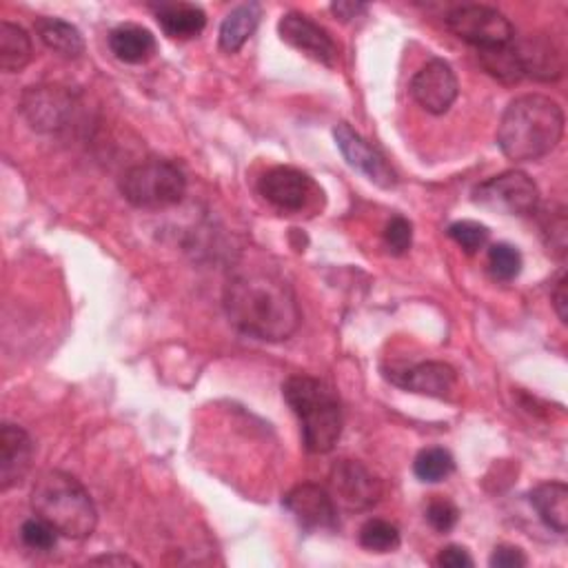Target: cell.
<instances>
[{
  "mask_svg": "<svg viewBox=\"0 0 568 568\" xmlns=\"http://www.w3.org/2000/svg\"><path fill=\"white\" fill-rule=\"evenodd\" d=\"M225 311L238 331L265 342L289 340L302 320L291 285L265 267L240 269L227 280Z\"/></svg>",
  "mask_w": 568,
  "mask_h": 568,
  "instance_id": "cell-1",
  "label": "cell"
},
{
  "mask_svg": "<svg viewBox=\"0 0 568 568\" xmlns=\"http://www.w3.org/2000/svg\"><path fill=\"white\" fill-rule=\"evenodd\" d=\"M564 136L561 107L541 94L515 99L497 127V145L513 163H533L548 156Z\"/></svg>",
  "mask_w": 568,
  "mask_h": 568,
  "instance_id": "cell-2",
  "label": "cell"
},
{
  "mask_svg": "<svg viewBox=\"0 0 568 568\" xmlns=\"http://www.w3.org/2000/svg\"><path fill=\"white\" fill-rule=\"evenodd\" d=\"M32 508L61 535L87 539L99 526V510L87 488L65 471H45L32 488Z\"/></svg>",
  "mask_w": 568,
  "mask_h": 568,
  "instance_id": "cell-3",
  "label": "cell"
},
{
  "mask_svg": "<svg viewBox=\"0 0 568 568\" xmlns=\"http://www.w3.org/2000/svg\"><path fill=\"white\" fill-rule=\"evenodd\" d=\"M291 411L300 420L302 442L309 453H329L338 444L344 426L342 406L335 391L318 378L291 375L282 384Z\"/></svg>",
  "mask_w": 568,
  "mask_h": 568,
  "instance_id": "cell-4",
  "label": "cell"
},
{
  "mask_svg": "<svg viewBox=\"0 0 568 568\" xmlns=\"http://www.w3.org/2000/svg\"><path fill=\"white\" fill-rule=\"evenodd\" d=\"M121 192L130 205L147 211H161L183 203L187 178L176 163L149 158L125 172Z\"/></svg>",
  "mask_w": 568,
  "mask_h": 568,
  "instance_id": "cell-5",
  "label": "cell"
},
{
  "mask_svg": "<svg viewBox=\"0 0 568 568\" xmlns=\"http://www.w3.org/2000/svg\"><path fill=\"white\" fill-rule=\"evenodd\" d=\"M446 28L464 43L477 48L479 52H490L506 48L515 41L513 25L508 19L486 6H462L448 12L444 19Z\"/></svg>",
  "mask_w": 568,
  "mask_h": 568,
  "instance_id": "cell-6",
  "label": "cell"
},
{
  "mask_svg": "<svg viewBox=\"0 0 568 568\" xmlns=\"http://www.w3.org/2000/svg\"><path fill=\"white\" fill-rule=\"evenodd\" d=\"M473 200L504 216H528L537 211L539 189L524 172H504L499 176L488 178L473 192Z\"/></svg>",
  "mask_w": 568,
  "mask_h": 568,
  "instance_id": "cell-7",
  "label": "cell"
},
{
  "mask_svg": "<svg viewBox=\"0 0 568 568\" xmlns=\"http://www.w3.org/2000/svg\"><path fill=\"white\" fill-rule=\"evenodd\" d=\"M21 112L32 130L56 134L70 125L76 112V99L61 85L30 87L21 99Z\"/></svg>",
  "mask_w": 568,
  "mask_h": 568,
  "instance_id": "cell-8",
  "label": "cell"
},
{
  "mask_svg": "<svg viewBox=\"0 0 568 568\" xmlns=\"http://www.w3.org/2000/svg\"><path fill=\"white\" fill-rule=\"evenodd\" d=\"M329 493L347 510H366L382 497V482L355 459H340L329 473Z\"/></svg>",
  "mask_w": 568,
  "mask_h": 568,
  "instance_id": "cell-9",
  "label": "cell"
},
{
  "mask_svg": "<svg viewBox=\"0 0 568 568\" xmlns=\"http://www.w3.org/2000/svg\"><path fill=\"white\" fill-rule=\"evenodd\" d=\"M260 196L280 211L300 214L320 196L316 183L296 167H273L258 183Z\"/></svg>",
  "mask_w": 568,
  "mask_h": 568,
  "instance_id": "cell-10",
  "label": "cell"
},
{
  "mask_svg": "<svg viewBox=\"0 0 568 568\" xmlns=\"http://www.w3.org/2000/svg\"><path fill=\"white\" fill-rule=\"evenodd\" d=\"M282 504L307 530H335L340 526L338 504L320 484H298L285 495Z\"/></svg>",
  "mask_w": 568,
  "mask_h": 568,
  "instance_id": "cell-11",
  "label": "cell"
},
{
  "mask_svg": "<svg viewBox=\"0 0 568 568\" xmlns=\"http://www.w3.org/2000/svg\"><path fill=\"white\" fill-rule=\"evenodd\" d=\"M459 83L453 68L440 59L428 61L411 81V96L428 114L442 116L457 101Z\"/></svg>",
  "mask_w": 568,
  "mask_h": 568,
  "instance_id": "cell-12",
  "label": "cell"
},
{
  "mask_svg": "<svg viewBox=\"0 0 568 568\" xmlns=\"http://www.w3.org/2000/svg\"><path fill=\"white\" fill-rule=\"evenodd\" d=\"M280 39L324 68H335L338 45L331 34L300 12H289L278 23Z\"/></svg>",
  "mask_w": 568,
  "mask_h": 568,
  "instance_id": "cell-13",
  "label": "cell"
},
{
  "mask_svg": "<svg viewBox=\"0 0 568 568\" xmlns=\"http://www.w3.org/2000/svg\"><path fill=\"white\" fill-rule=\"evenodd\" d=\"M333 138L335 145L340 149V154L344 156V161L360 172L362 176H366L373 185L382 187V189H393L397 185V174L393 172V167L384 161V156L373 149L358 132H353L347 123H340L333 130Z\"/></svg>",
  "mask_w": 568,
  "mask_h": 568,
  "instance_id": "cell-14",
  "label": "cell"
},
{
  "mask_svg": "<svg viewBox=\"0 0 568 568\" xmlns=\"http://www.w3.org/2000/svg\"><path fill=\"white\" fill-rule=\"evenodd\" d=\"M510 45L524 79L555 83L564 76V54L548 37H526Z\"/></svg>",
  "mask_w": 568,
  "mask_h": 568,
  "instance_id": "cell-15",
  "label": "cell"
},
{
  "mask_svg": "<svg viewBox=\"0 0 568 568\" xmlns=\"http://www.w3.org/2000/svg\"><path fill=\"white\" fill-rule=\"evenodd\" d=\"M34 442L23 426L6 422L0 428V488L10 490L32 471Z\"/></svg>",
  "mask_w": 568,
  "mask_h": 568,
  "instance_id": "cell-16",
  "label": "cell"
},
{
  "mask_svg": "<svg viewBox=\"0 0 568 568\" xmlns=\"http://www.w3.org/2000/svg\"><path fill=\"white\" fill-rule=\"evenodd\" d=\"M389 380L404 391L448 400L457 389V373L446 362H420L402 371H391Z\"/></svg>",
  "mask_w": 568,
  "mask_h": 568,
  "instance_id": "cell-17",
  "label": "cell"
},
{
  "mask_svg": "<svg viewBox=\"0 0 568 568\" xmlns=\"http://www.w3.org/2000/svg\"><path fill=\"white\" fill-rule=\"evenodd\" d=\"M112 54L127 65H143L158 52L156 37L141 25H121L110 34Z\"/></svg>",
  "mask_w": 568,
  "mask_h": 568,
  "instance_id": "cell-18",
  "label": "cell"
},
{
  "mask_svg": "<svg viewBox=\"0 0 568 568\" xmlns=\"http://www.w3.org/2000/svg\"><path fill=\"white\" fill-rule=\"evenodd\" d=\"M530 506L537 510L539 519L555 533H566L568 528V486L564 482H541L530 495Z\"/></svg>",
  "mask_w": 568,
  "mask_h": 568,
  "instance_id": "cell-19",
  "label": "cell"
},
{
  "mask_svg": "<svg viewBox=\"0 0 568 568\" xmlns=\"http://www.w3.org/2000/svg\"><path fill=\"white\" fill-rule=\"evenodd\" d=\"M154 12L169 39L189 41L200 37L207 28V14L192 3H163L161 8H154Z\"/></svg>",
  "mask_w": 568,
  "mask_h": 568,
  "instance_id": "cell-20",
  "label": "cell"
},
{
  "mask_svg": "<svg viewBox=\"0 0 568 568\" xmlns=\"http://www.w3.org/2000/svg\"><path fill=\"white\" fill-rule=\"evenodd\" d=\"M260 19L262 10L258 3H245L231 10L220 25V50L227 54L240 52L258 30Z\"/></svg>",
  "mask_w": 568,
  "mask_h": 568,
  "instance_id": "cell-21",
  "label": "cell"
},
{
  "mask_svg": "<svg viewBox=\"0 0 568 568\" xmlns=\"http://www.w3.org/2000/svg\"><path fill=\"white\" fill-rule=\"evenodd\" d=\"M37 34L41 37L48 50L63 59H81L85 54L83 34L68 21L43 17L37 21Z\"/></svg>",
  "mask_w": 568,
  "mask_h": 568,
  "instance_id": "cell-22",
  "label": "cell"
},
{
  "mask_svg": "<svg viewBox=\"0 0 568 568\" xmlns=\"http://www.w3.org/2000/svg\"><path fill=\"white\" fill-rule=\"evenodd\" d=\"M32 61L30 34L10 21L0 23V68L8 74L23 72Z\"/></svg>",
  "mask_w": 568,
  "mask_h": 568,
  "instance_id": "cell-23",
  "label": "cell"
},
{
  "mask_svg": "<svg viewBox=\"0 0 568 568\" xmlns=\"http://www.w3.org/2000/svg\"><path fill=\"white\" fill-rule=\"evenodd\" d=\"M413 471L420 482L437 484L455 471V459L446 448L431 446V448H424L417 453V457L413 462Z\"/></svg>",
  "mask_w": 568,
  "mask_h": 568,
  "instance_id": "cell-24",
  "label": "cell"
},
{
  "mask_svg": "<svg viewBox=\"0 0 568 568\" xmlns=\"http://www.w3.org/2000/svg\"><path fill=\"white\" fill-rule=\"evenodd\" d=\"M360 544L371 552H391L400 546V530L386 519H366L360 528Z\"/></svg>",
  "mask_w": 568,
  "mask_h": 568,
  "instance_id": "cell-25",
  "label": "cell"
},
{
  "mask_svg": "<svg viewBox=\"0 0 568 568\" xmlns=\"http://www.w3.org/2000/svg\"><path fill=\"white\" fill-rule=\"evenodd\" d=\"M479 61L490 76H495L497 81H502L506 85H515L524 79L521 70H519V63L515 59L513 45L490 50V52H479Z\"/></svg>",
  "mask_w": 568,
  "mask_h": 568,
  "instance_id": "cell-26",
  "label": "cell"
},
{
  "mask_svg": "<svg viewBox=\"0 0 568 568\" xmlns=\"http://www.w3.org/2000/svg\"><path fill=\"white\" fill-rule=\"evenodd\" d=\"M521 267H524V260H521V254L517 251V247L497 242L488 249V271L495 280L510 282L521 273Z\"/></svg>",
  "mask_w": 568,
  "mask_h": 568,
  "instance_id": "cell-27",
  "label": "cell"
},
{
  "mask_svg": "<svg viewBox=\"0 0 568 568\" xmlns=\"http://www.w3.org/2000/svg\"><path fill=\"white\" fill-rule=\"evenodd\" d=\"M59 530L50 524V521H45L43 517H32V519H28L23 526H21V539H23V544L28 546V548H32V550H41V552H50V550H54L56 548V544H59Z\"/></svg>",
  "mask_w": 568,
  "mask_h": 568,
  "instance_id": "cell-28",
  "label": "cell"
},
{
  "mask_svg": "<svg viewBox=\"0 0 568 568\" xmlns=\"http://www.w3.org/2000/svg\"><path fill=\"white\" fill-rule=\"evenodd\" d=\"M488 236H490L488 227L475 220H459L448 227V238L457 247H462L466 254H477L479 249H484L488 242Z\"/></svg>",
  "mask_w": 568,
  "mask_h": 568,
  "instance_id": "cell-29",
  "label": "cell"
},
{
  "mask_svg": "<svg viewBox=\"0 0 568 568\" xmlns=\"http://www.w3.org/2000/svg\"><path fill=\"white\" fill-rule=\"evenodd\" d=\"M566 214L564 209L550 211L544 216L541 220V231H544V240L548 251H552L557 258L566 256Z\"/></svg>",
  "mask_w": 568,
  "mask_h": 568,
  "instance_id": "cell-30",
  "label": "cell"
},
{
  "mask_svg": "<svg viewBox=\"0 0 568 568\" xmlns=\"http://www.w3.org/2000/svg\"><path fill=\"white\" fill-rule=\"evenodd\" d=\"M384 245L393 256H404L413 245V225L402 216L391 218L384 227Z\"/></svg>",
  "mask_w": 568,
  "mask_h": 568,
  "instance_id": "cell-31",
  "label": "cell"
},
{
  "mask_svg": "<svg viewBox=\"0 0 568 568\" xmlns=\"http://www.w3.org/2000/svg\"><path fill=\"white\" fill-rule=\"evenodd\" d=\"M426 519H428V524H431L435 530L448 533V530L457 524L459 510H457V506H455L453 502H448V499H444V497H437V499H433V502L428 504V508H426Z\"/></svg>",
  "mask_w": 568,
  "mask_h": 568,
  "instance_id": "cell-32",
  "label": "cell"
},
{
  "mask_svg": "<svg viewBox=\"0 0 568 568\" xmlns=\"http://www.w3.org/2000/svg\"><path fill=\"white\" fill-rule=\"evenodd\" d=\"M488 564H490L493 568H521V566L528 564V559H526V555H524L521 548L510 546V544H499V546L493 550Z\"/></svg>",
  "mask_w": 568,
  "mask_h": 568,
  "instance_id": "cell-33",
  "label": "cell"
},
{
  "mask_svg": "<svg viewBox=\"0 0 568 568\" xmlns=\"http://www.w3.org/2000/svg\"><path fill=\"white\" fill-rule=\"evenodd\" d=\"M435 564L442 566V568H471L475 561H473V557L468 555L466 548L451 544V546L440 550Z\"/></svg>",
  "mask_w": 568,
  "mask_h": 568,
  "instance_id": "cell-34",
  "label": "cell"
},
{
  "mask_svg": "<svg viewBox=\"0 0 568 568\" xmlns=\"http://www.w3.org/2000/svg\"><path fill=\"white\" fill-rule=\"evenodd\" d=\"M552 307L559 316V320L566 324L568 322V291H566V276H559L555 291H552Z\"/></svg>",
  "mask_w": 568,
  "mask_h": 568,
  "instance_id": "cell-35",
  "label": "cell"
},
{
  "mask_svg": "<svg viewBox=\"0 0 568 568\" xmlns=\"http://www.w3.org/2000/svg\"><path fill=\"white\" fill-rule=\"evenodd\" d=\"M331 12L342 21H351V19H358L360 14H364L366 6H362V3H333Z\"/></svg>",
  "mask_w": 568,
  "mask_h": 568,
  "instance_id": "cell-36",
  "label": "cell"
},
{
  "mask_svg": "<svg viewBox=\"0 0 568 568\" xmlns=\"http://www.w3.org/2000/svg\"><path fill=\"white\" fill-rule=\"evenodd\" d=\"M90 564H103V566H138L132 557H127V555H123V552H112V555L94 557V559H90Z\"/></svg>",
  "mask_w": 568,
  "mask_h": 568,
  "instance_id": "cell-37",
  "label": "cell"
}]
</instances>
